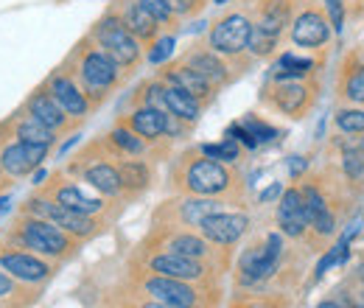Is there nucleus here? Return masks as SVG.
<instances>
[{"label":"nucleus","mask_w":364,"mask_h":308,"mask_svg":"<svg viewBox=\"0 0 364 308\" xmlns=\"http://www.w3.org/2000/svg\"><path fill=\"white\" fill-rule=\"evenodd\" d=\"M92 40L95 45L121 68H135L140 62V40L124 26L118 11H107L95 26H92Z\"/></svg>","instance_id":"1"},{"label":"nucleus","mask_w":364,"mask_h":308,"mask_svg":"<svg viewBox=\"0 0 364 308\" xmlns=\"http://www.w3.org/2000/svg\"><path fill=\"white\" fill-rule=\"evenodd\" d=\"M118 76H121V68L95 45L85 43L82 45V56H79V82L82 90L90 101H101L109 90L118 85Z\"/></svg>","instance_id":"2"},{"label":"nucleus","mask_w":364,"mask_h":308,"mask_svg":"<svg viewBox=\"0 0 364 308\" xmlns=\"http://www.w3.org/2000/svg\"><path fill=\"white\" fill-rule=\"evenodd\" d=\"M250 34H252V20L244 11H232L225 14L219 23H213L208 45L222 56H238L250 48Z\"/></svg>","instance_id":"3"},{"label":"nucleus","mask_w":364,"mask_h":308,"mask_svg":"<svg viewBox=\"0 0 364 308\" xmlns=\"http://www.w3.org/2000/svg\"><path fill=\"white\" fill-rule=\"evenodd\" d=\"M185 182H188V188H191L193 193L213 196V193H222V191L230 185V174L219 160L202 157V160H193V163L188 166Z\"/></svg>","instance_id":"4"},{"label":"nucleus","mask_w":364,"mask_h":308,"mask_svg":"<svg viewBox=\"0 0 364 308\" xmlns=\"http://www.w3.org/2000/svg\"><path fill=\"white\" fill-rule=\"evenodd\" d=\"M272 107L277 112L289 115V118H303L309 112V107L314 104V90L309 87L303 79L294 82H274L272 95H269Z\"/></svg>","instance_id":"5"},{"label":"nucleus","mask_w":364,"mask_h":308,"mask_svg":"<svg viewBox=\"0 0 364 308\" xmlns=\"http://www.w3.org/2000/svg\"><path fill=\"white\" fill-rule=\"evenodd\" d=\"M331 40V20L319 9H306L291 23V43L300 48H319Z\"/></svg>","instance_id":"6"},{"label":"nucleus","mask_w":364,"mask_h":308,"mask_svg":"<svg viewBox=\"0 0 364 308\" xmlns=\"http://www.w3.org/2000/svg\"><path fill=\"white\" fill-rule=\"evenodd\" d=\"M48 154V146L43 143H26V140H14L3 149L0 154V166L11 176H26L31 169H37Z\"/></svg>","instance_id":"7"},{"label":"nucleus","mask_w":364,"mask_h":308,"mask_svg":"<svg viewBox=\"0 0 364 308\" xmlns=\"http://www.w3.org/2000/svg\"><path fill=\"white\" fill-rule=\"evenodd\" d=\"M46 87L68 115H73V118H85V115L90 112V98L85 95V90L79 87L68 73H53V76L48 79Z\"/></svg>","instance_id":"8"},{"label":"nucleus","mask_w":364,"mask_h":308,"mask_svg":"<svg viewBox=\"0 0 364 308\" xmlns=\"http://www.w3.org/2000/svg\"><path fill=\"white\" fill-rule=\"evenodd\" d=\"M280 250H283L280 235H269V238H267V247L247 250V253H244V258H241L244 280H261V277H269L274 269H277Z\"/></svg>","instance_id":"9"},{"label":"nucleus","mask_w":364,"mask_h":308,"mask_svg":"<svg viewBox=\"0 0 364 308\" xmlns=\"http://www.w3.org/2000/svg\"><path fill=\"white\" fill-rule=\"evenodd\" d=\"M252 6H255L252 28L280 40V34L291 20V0H252Z\"/></svg>","instance_id":"10"},{"label":"nucleus","mask_w":364,"mask_h":308,"mask_svg":"<svg viewBox=\"0 0 364 308\" xmlns=\"http://www.w3.org/2000/svg\"><path fill=\"white\" fill-rule=\"evenodd\" d=\"M188 68H193L205 82H210L213 87H225L230 82V68L228 62L222 59V53H216V51H191V53H185V59H182Z\"/></svg>","instance_id":"11"},{"label":"nucleus","mask_w":364,"mask_h":308,"mask_svg":"<svg viewBox=\"0 0 364 308\" xmlns=\"http://www.w3.org/2000/svg\"><path fill=\"white\" fill-rule=\"evenodd\" d=\"M23 241L31 250L46 253V255H59L68 250V238L62 235V230L53 224H46V221H28L23 227Z\"/></svg>","instance_id":"12"},{"label":"nucleus","mask_w":364,"mask_h":308,"mask_svg":"<svg viewBox=\"0 0 364 308\" xmlns=\"http://www.w3.org/2000/svg\"><path fill=\"white\" fill-rule=\"evenodd\" d=\"M166 85H174V87L185 90L188 95H193L199 104H208V101H213V92L216 87L210 85V82H205L193 68H188L185 62L180 65H171L168 70H166Z\"/></svg>","instance_id":"13"},{"label":"nucleus","mask_w":364,"mask_h":308,"mask_svg":"<svg viewBox=\"0 0 364 308\" xmlns=\"http://www.w3.org/2000/svg\"><path fill=\"white\" fill-rule=\"evenodd\" d=\"M118 17L124 20V26L135 34L140 43H154L157 40V31H160V23L137 3V0H124L121 9H118Z\"/></svg>","instance_id":"14"},{"label":"nucleus","mask_w":364,"mask_h":308,"mask_svg":"<svg viewBox=\"0 0 364 308\" xmlns=\"http://www.w3.org/2000/svg\"><path fill=\"white\" fill-rule=\"evenodd\" d=\"M26 107H28V115H34L40 124H46L48 129H53V132L65 129V124H68V112L56 104V98L48 92V87H40L37 92H31Z\"/></svg>","instance_id":"15"},{"label":"nucleus","mask_w":364,"mask_h":308,"mask_svg":"<svg viewBox=\"0 0 364 308\" xmlns=\"http://www.w3.org/2000/svg\"><path fill=\"white\" fill-rule=\"evenodd\" d=\"M247 230V216H230V213H213L202 221V233L205 238L216 241V244H232L244 235Z\"/></svg>","instance_id":"16"},{"label":"nucleus","mask_w":364,"mask_h":308,"mask_svg":"<svg viewBox=\"0 0 364 308\" xmlns=\"http://www.w3.org/2000/svg\"><path fill=\"white\" fill-rule=\"evenodd\" d=\"M146 289H149V294H154L160 303L174 306V308H191L193 306V300H196V294H193L185 283H180L177 277H166V275L149 280Z\"/></svg>","instance_id":"17"},{"label":"nucleus","mask_w":364,"mask_h":308,"mask_svg":"<svg viewBox=\"0 0 364 308\" xmlns=\"http://www.w3.org/2000/svg\"><path fill=\"white\" fill-rule=\"evenodd\" d=\"M277 219L286 235H300L309 224L306 216V202H303V193L300 191H286L283 199H280V211H277Z\"/></svg>","instance_id":"18"},{"label":"nucleus","mask_w":364,"mask_h":308,"mask_svg":"<svg viewBox=\"0 0 364 308\" xmlns=\"http://www.w3.org/2000/svg\"><path fill=\"white\" fill-rule=\"evenodd\" d=\"M34 211L46 213L56 227H65V230H70V233H76V235H90L92 227H95L85 213H76V211H70V208H65V205H59V202H56V205L34 202Z\"/></svg>","instance_id":"19"},{"label":"nucleus","mask_w":364,"mask_h":308,"mask_svg":"<svg viewBox=\"0 0 364 308\" xmlns=\"http://www.w3.org/2000/svg\"><path fill=\"white\" fill-rule=\"evenodd\" d=\"M166 118H168V112L143 104L129 115V129L140 134L143 140H157L166 134Z\"/></svg>","instance_id":"20"},{"label":"nucleus","mask_w":364,"mask_h":308,"mask_svg":"<svg viewBox=\"0 0 364 308\" xmlns=\"http://www.w3.org/2000/svg\"><path fill=\"white\" fill-rule=\"evenodd\" d=\"M163 85H166V82H163ZM163 98H166V112L177 115L185 124H196V121H199L202 104H199L193 95H188L185 90L174 87V85H166V87H163Z\"/></svg>","instance_id":"21"},{"label":"nucleus","mask_w":364,"mask_h":308,"mask_svg":"<svg viewBox=\"0 0 364 308\" xmlns=\"http://www.w3.org/2000/svg\"><path fill=\"white\" fill-rule=\"evenodd\" d=\"M151 269L166 275V277H177V280H191V277H199L202 275V266L196 264V258H185V255H160L151 261Z\"/></svg>","instance_id":"22"},{"label":"nucleus","mask_w":364,"mask_h":308,"mask_svg":"<svg viewBox=\"0 0 364 308\" xmlns=\"http://www.w3.org/2000/svg\"><path fill=\"white\" fill-rule=\"evenodd\" d=\"M0 266L9 275H14L20 280H28V283H37V280L48 277V266L43 261H37V258H31V255H3Z\"/></svg>","instance_id":"23"},{"label":"nucleus","mask_w":364,"mask_h":308,"mask_svg":"<svg viewBox=\"0 0 364 308\" xmlns=\"http://www.w3.org/2000/svg\"><path fill=\"white\" fill-rule=\"evenodd\" d=\"M311 70H314L311 59H300L294 53H283L277 59V65L272 68V79L274 82H294V79H306Z\"/></svg>","instance_id":"24"},{"label":"nucleus","mask_w":364,"mask_h":308,"mask_svg":"<svg viewBox=\"0 0 364 308\" xmlns=\"http://www.w3.org/2000/svg\"><path fill=\"white\" fill-rule=\"evenodd\" d=\"M303 202H306V216L319 233H333V216L325 208V199L319 196L317 188H306L303 191Z\"/></svg>","instance_id":"25"},{"label":"nucleus","mask_w":364,"mask_h":308,"mask_svg":"<svg viewBox=\"0 0 364 308\" xmlns=\"http://www.w3.org/2000/svg\"><path fill=\"white\" fill-rule=\"evenodd\" d=\"M56 202L65 205V208H70V211H76V213H85V216H90V213H95V211H101V199L87 196V193H85L82 188H76V185H65V188H59Z\"/></svg>","instance_id":"26"},{"label":"nucleus","mask_w":364,"mask_h":308,"mask_svg":"<svg viewBox=\"0 0 364 308\" xmlns=\"http://www.w3.org/2000/svg\"><path fill=\"white\" fill-rule=\"evenodd\" d=\"M14 134H17V140H26V143H43V146H50V143L56 140V132L48 129L46 124H40L34 115L20 118L17 127H14Z\"/></svg>","instance_id":"27"},{"label":"nucleus","mask_w":364,"mask_h":308,"mask_svg":"<svg viewBox=\"0 0 364 308\" xmlns=\"http://www.w3.org/2000/svg\"><path fill=\"white\" fill-rule=\"evenodd\" d=\"M87 182H90L92 188H98L101 193H107V196H115L121 191V174H118V169H112L107 163H98V166L87 169Z\"/></svg>","instance_id":"28"},{"label":"nucleus","mask_w":364,"mask_h":308,"mask_svg":"<svg viewBox=\"0 0 364 308\" xmlns=\"http://www.w3.org/2000/svg\"><path fill=\"white\" fill-rule=\"evenodd\" d=\"M342 95L350 101V104H364V62H353L345 68V76H342Z\"/></svg>","instance_id":"29"},{"label":"nucleus","mask_w":364,"mask_h":308,"mask_svg":"<svg viewBox=\"0 0 364 308\" xmlns=\"http://www.w3.org/2000/svg\"><path fill=\"white\" fill-rule=\"evenodd\" d=\"M213 213H219V202H213V199H191L182 205V219L188 224H202Z\"/></svg>","instance_id":"30"},{"label":"nucleus","mask_w":364,"mask_h":308,"mask_svg":"<svg viewBox=\"0 0 364 308\" xmlns=\"http://www.w3.org/2000/svg\"><path fill=\"white\" fill-rule=\"evenodd\" d=\"M109 140H112V146L115 149H121V152H127V154H143V137L137 132H132L129 127H115L112 132H109Z\"/></svg>","instance_id":"31"},{"label":"nucleus","mask_w":364,"mask_h":308,"mask_svg":"<svg viewBox=\"0 0 364 308\" xmlns=\"http://www.w3.org/2000/svg\"><path fill=\"white\" fill-rule=\"evenodd\" d=\"M336 127L345 134H364V110H356V107H345L336 112Z\"/></svg>","instance_id":"32"},{"label":"nucleus","mask_w":364,"mask_h":308,"mask_svg":"<svg viewBox=\"0 0 364 308\" xmlns=\"http://www.w3.org/2000/svg\"><path fill=\"white\" fill-rule=\"evenodd\" d=\"M202 152H205V157H210V160H219V163H232V160H238V143L228 137V140H222V143H205L202 146Z\"/></svg>","instance_id":"33"},{"label":"nucleus","mask_w":364,"mask_h":308,"mask_svg":"<svg viewBox=\"0 0 364 308\" xmlns=\"http://www.w3.org/2000/svg\"><path fill=\"white\" fill-rule=\"evenodd\" d=\"M118 174H121V185H129V188H143V185H146V179H149L146 166H143V163H137V160H127V163H121Z\"/></svg>","instance_id":"34"},{"label":"nucleus","mask_w":364,"mask_h":308,"mask_svg":"<svg viewBox=\"0 0 364 308\" xmlns=\"http://www.w3.org/2000/svg\"><path fill=\"white\" fill-rule=\"evenodd\" d=\"M160 26H168L177 14H174V6H171V0H137Z\"/></svg>","instance_id":"35"},{"label":"nucleus","mask_w":364,"mask_h":308,"mask_svg":"<svg viewBox=\"0 0 364 308\" xmlns=\"http://www.w3.org/2000/svg\"><path fill=\"white\" fill-rule=\"evenodd\" d=\"M171 250L177 255H185V258H202L205 255V241L193 238V235H180L171 241Z\"/></svg>","instance_id":"36"},{"label":"nucleus","mask_w":364,"mask_h":308,"mask_svg":"<svg viewBox=\"0 0 364 308\" xmlns=\"http://www.w3.org/2000/svg\"><path fill=\"white\" fill-rule=\"evenodd\" d=\"M274 48H277V40H274V37L258 31V28H252V34H250V48H247V51H252L255 56H269Z\"/></svg>","instance_id":"37"},{"label":"nucleus","mask_w":364,"mask_h":308,"mask_svg":"<svg viewBox=\"0 0 364 308\" xmlns=\"http://www.w3.org/2000/svg\"><path fill=\"white\" fill-rule=\"evenodd\" d=\"M171 53H174V37H160L157 43L151 45V51H149V62H151V65H160V62H166Z\"/></svg>","instance_id":"38"},{"label":"nucleus","mask_w":364,"mask_h":308,"mask_svg":"<svg viewBox=\"0 0 364 308\" xmlns=\"http://www.w3.org/2000/svg\"><path fill=\"white\" fill-rule=\"evenodd\" d=\"M244 127L252 132V137H255L258 143H269V140L277 137V129H272L269 124H264V121H258V118H247Z\"/></svg>","instance_id":"39"},{"label":"nucleus","mask_w":364,"mask_h":308,"mask_svg":"<svg viewBox=\"0 0 364 308\" xmlns=\"http://www.w3.org/2000/svg\"><path fill=\"white\" fill-rule=\"evenodd\" d=\"M325 11L331 20V28L342 31L345 28V0H325Z\"/></svg>","instance_id":"40"},{"label":"nucleus","mask_w":364,"mask_h":308,"mask_svg":"<svg viewBox=\"0 0 364 308\" xmlns=\"http://www.w3.org/2000/svg\"><path fill=\"white\" fill-rule=\"evenodd\" d=\"M345 171H348V176H362L364 171V154L362 149H345Z\"/></svg>","instance_id":"41"},{"label":"nucleus","mask_w":364,"mask_h":308,"mask_svg":"<svg viewBox=\"0 0 364 308\" xmlns=\"http://www.w3.org/2000/svg\"><path fill=\"white\" fill-rule=\"evenodd\" d=\"M228 137H232L235 143H244L247 149H255V146H258V140L252 137V132H250L244 124H232V127H228Z\"/></svg>","instance_id":"42"},{"label":"nucleus","mask_w":364,"mask_h":308,"mask_svg":"<svg viewBox=\"0 0 364 308\" xmlns=\"http://www.w3.org/2000/svg\"><path fill=\"white\" fill-rule=\"evenodd\" d=\"M171 6H174V14L188 17V14H196L205 6V0H171Z\"/></svg>","instance_id":"43"},{"label":"nucleus","mask_w":364,"mask_h":308,"mask_svg":"<svg viewBox=\"0 0 364 308\" xmlns=\"http://www.w3.org/2000/svg\"><path fill=\"white\" fill-rule=\"evenodd\" d=\"M306 169H309V160H306V157H300V154L289 157V171H291V176H300Z\"/></svg>","instance_id":"44"},{"label":"nucleus","mask_w":364,"mask_h":308,"mask_svg":"<svg viewBox=\"0 0 364 308\" xmlns=\"http://www.w3.org/2000/svg\"><path fill=\"white\" fill-rule=\"evenodd\" d=\"M280 193H283V185H280V182H272V185L261 193V202H272V199H277Z\"/></svg>","instance_id":"45"},{"label":"nucleus","mask_w":364,"mask_h":308,"mask_svg":"<svg viewBox=\"0 0 364 308\" xmlns=\"http://www.w3.org/2000/svg\"><path fill=\"white\" fill-rule=\"evenodd\" d=\"M9 292H11V280L0 272V294H9Z\"/></svg>","instance_id":"46"},{"label":"nucleus","mask_w":364,"mask_h":308,"mask_svg":"<svg viewBox=\"0 0 364 308\" xmlns=\"http://www.w3.org/2000/svg\"><path fill=\"white\" fill-rule=\"evenodd\" d=\"M9 205H11V199H9V196H0V213L9 211Z\"/></svg>","instance_id":"47"},{"label":"nucleus","mask_w":364,"mask_h":308,"mask_svg":"<svg viewBox=\"0 0 364 308\" xmlns=\"http://www.w3.org/2000/svg\"><path fill=\"white\" fill-rule=\"evenodd\" d=\"M43 179H46V171H43V169H40V171H37V174H34V182H37V185H40V182H43Z\"/></svg>","instance_id":"48"},{"label":"nucleus","mask_w":364,"mask_h":308,"mask_svg":"<svg viewBox=\"0 0 364 308\" xmlns=\"http://www.w3.org/2000/svg\"><path fill=\"white\" fill-rule=\"evenodd\" d=\"M317 308H342V306H339V303H331V300H328V303H319Z\"/></svg>","instance_id":"49"},{"label":"nucleus","mask_w":364,"mask_h":308,"mask_svg":"<svg viewBox=\"0 0 364 308\" xmlns=\"http://www.w3.org/2000/svg\"><path fill=\"white\" fill-rule=\"evenodd\" d=\"M359 277H362V283H364V264L359 266Z\"/></svg>","instance_id":"50"},{"label":"nucleus","mask_w":364,"mask_h":308,"mask_svg":"<svg viewBox=\"0 0 364 308\" xmlns=\"http://www.w3.org/2000/svg\"><path fill=\"white\" fill-rule=\"evenodd\" d=\"M213 3H216V6H225V3H230V0H213Z\"/></svg>","instance_id":"51"},{"label":"nucleus","mask_w":364,"mask_h":308,"mask_svg":"<svg viewBox=\"0 0 364 308\" xmlns=\"http://www.w3.org/2000/svg\"><path fill=\"white\" fill-rule=\"evenodd\" d=\"M146 308H174V306H146Z\"/></svg>","instance_id":"52"}]
</instances>
